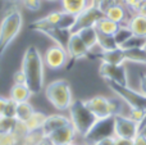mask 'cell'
Listing matches in <instances>:
<instances>
[{
	"instance_id": "obj_1",
	"label": "cell",
	"mask_w": 146,
	"mask_h": 145,
	"mask_svg": "<svg viewBox=\"0 0 146 145\" xmlns=\"http://www.w3.org/2000/svg\"><path fill=\"white\" fill-rule=\"evenodd\" d=\"M44 58L36 46H28L23 54L21 69L26 74V85L32 94H38L44 85Z\"/></svg>"
},
{
	"instance_id": "obj_2",
	"label": "cell",
	"mask_w": 146,
	"mask_h": 145,
	"mask_svg": "<svg viewBox=\"0 0 146 145\" xmlns=\"http://www.w3.org/2000/svg\"><path fill=\"white\" fill-rule=\"evenodd\" d=\"M68 110L69 120H71V123L74 127L77 135L85 139V136L90 132L94 125L98 122V118L92 114V112L86 107L85 102L82 100H73Z\"/></svg>"
},
{
	"instance_id": "obj_3",
	"label": "cell",
	"mask_w": 146,
	"mask_h": 145,
	"mask_svg": "<svg viewBox=\"0 0 146 145\" xmlns=\"http://www.w3.org/2000/svg\"><path fill=\"white\" fill-rule=\"evenodd\" d=\"M45 95L50 104L58 110H68L73 103L71 86L66 80H55L50 82L45 89Z\"/></svg>"
},
{
	"instance_id": "obj_4",
	"label": "cell",
	"mask_w": 146,
	"mask_h": 145,
	"mask_svg": "<svg viewBox=\"0 0 146 145\" xmlns=\"http://www.w3.org/2000/svg\"><path fill=\"white\" fill-rule=\"evenodd\" d=\"M23 25V18L19 10L13 9L5 14L0 23V58L9 44L17 37Z\"/></svg>"
},
{
	"instance_id": "obj_5",
	"label": "cell",
	"mask_w": 146,
	"mask_h": 145,
	"mask_svg": "<svg viewBox=\"0 0 146 145\" xmlns=\"http://www.w3.org/2000/svg\"><path fill=\"white\" fill-rule=\"evenodd\" d=\"M109 87L111 89V91L119 96L123 102H126L131 108H139V109L146 110V96L141 92L136 91V90L129 89L126 85H119L115 82L108 81Z\"/></svg>"
},
{
	"instance_id": "obj_6",
	"label": "cell",
	"mask_w": 146,
	"mask_h": 145,
	"mask_svg": "<svg viewBox=\"0 0 146 145\" xmlns=\"http://www.w3.org/2000/svg\"><path fill=\"white\" fill-rule=\"evenodd\" d=\"M141 125L127 116H114V136L133 140L140 134Z\"/></svg>"
},
{
	"instance_id": "obj_7",
	"label": "cell",
	"mask_w": 146,
	"mask_h": 145,
	"mask_svg": "<svg viewBox=\"0 0 146 145\" xmlns=\"http://www.w3.org/2000/svg\"><path fill=\"white\" fill-rule=\"evenodd\" d=\"M114 136V116L104 120H98V122L94 125L90 132L85 136V140L87 144H94L95 141L101 140L104 138Z\"/></svg>"
},
{
	"instance_id": "obj_8",
	"label": "cell",
	"mask_w": 146,
	"mask_h": 145,
	"mask_svg": "<svg viewBox=\"0 0 146 145\" xmlns=\"http://www.w3.org/2000/svg\"><path fill=\"white\" fill-rule=\"evenodd\" d=\"M69 55L67 49L60 45L50 46L44 54V63L50 69H60L67 64Z\"/></svg>"
},
{
	"instance_id": "obj_9",
	"label": "cell",
	"mask_w": 146,
	"mask_h": 145,
	"mask_svg": "<svg viewBox=\"0 0 146 145\" xmlns=\"http://www.w3.org/2000/svg\"><path fill=\"white\" fill-rule=\"evenodd\" d=\"M101 17H104V14L99 10L98 7L86 8L82 13H80V14L77 15L76 23L72 28V32H78V31L82 30V28L95 26V23L98 22Z\"/></svg>"
},
{
	"instance_id": "obj_10",
	"label": "cell",
	"mask_w": 146,
	"mask_h": 145,
	"mask_svg": "<svg viewBox=\"0 0 146 145\" xmlns=\"http://www.w3.org/2000/svg\"><path fill=\"white\" fill-rule=\"evenodd\" d=\"M77 136L78 135L76 132L74 127L72 126V123H68V125L63 126V127L46 135V138L50 140V143L53 145H67L74 143Z\"/></svg>"
},
{
	"instance_id": "obj_11",
	"label": "cell",
	"mask_w": 146,
	"mask_h": 145,
	"mask_svg": "<svg viewBox=\"0 0 146 145\" xmlns=\"http://www.w3.org/2000/svg\"><path fill=\"white\" fill-rule=\"evenodd\" d=\"M99 72L106 81L115 82L119 85H126V68L123 64L122 66H113V64L101 62Z\"/></svg>"
},
{
	"instance_id": "obj_12",
	"label": "cell",
	"mask_w": 146,
	"mask_h": 145,
	"mask_svg": "<svg viewBox=\"0 0 146 145\" xmlns=\"http://www.w3.org/2000/svg\"><path fill=\"white\" fill-rule=\"evenodd\" d=\"M66 49H67V53H68L69 58H72V59L85 58V57H87L88 51H90L77 32L71 33L68 41H67Z\"/></svg>"
},
{
	"instance_id": "obj_13",
	"label": "cell",
	"mask_w": 146,
	"mask_h": 145,
	"mask_svg": "<svg viewBox=\"0 0 146 145\" xmlns=\"http://www.w3.org/2000/svg\"><path fill=\"white\" fill-rule=\"evenodd\" d=\"M62 10L73 15H78L86 8L96 7V0H60Z\"/></svg>"
},
{
	"instance_id": "obj_14",
	"label": "cell",
	"mask_w": 146,
	"mask_h": 145,
	"mask_svg": "<svg viewBox=\"0 0 146 145\" xmlns=\"http://www.w3.org/2000/svg\"><path fill=\"white\" fill-rule=\"evenodd\" d=\"M71 123L69 116H64V114H51L46 117V121L42 126V131L45 135H49L50 132L58 130V128L63 127V126Z\"/></svg>"
},
{
	"instance_id": "obj_15",
	"label": "cell",
	"mask_w": 146,
	"mask_h": 145,
	"mask_svg": "<svg viewBox=\"0 0 146 145\" xmlns=\"http://www.w3.org/2000/svg\"><path fill=\"white\" fill-rule=\"evenodd\" d=\"M100 59L104 63L113 64V66H122L127 61L126 51L122 50L121 48H117L114 50H109V51H103L100 55Z\"/></svg>"
},
{
	"instance_id": "obj_16",
	"label": "cell",
	"mask_w": 146,
	"mask_h": 145,
	"mask_svg": "<svg viewBox=\"0 0 146 145\" xmlns=\"http://www.w3.org/2000/svg\"><path fill=\"white\" fill-rule=\"evenodd\" d=\"M32 95L33 94L31 92V90L28 89L27 85H15L14 84L9 91V99H12L13 102L19 104V103L28 102Z\"/></svg>"
},
{
	"instance_id": "obj_17",
	"label": "cell",
	"mask_w": 146,
	"mask_h": 145,
	"mask_svg": "<svg viewBox=\"0 0 146 145\" xmlns=\"http://www.w3.org/2000/svg\"><path fill=\"white\" fill-rule=\"evenodd\" d=\"M127 26L131 30L132 35L140 36V37H146V17H144V15L133 14L129 18Z\"/></svg>"
},
{
	"instance_id": "obj_18",
	"label": "cell",
	"mask_w": 146,
	"mask_h": 145,
	"mask_svg": "<svg viewBox=\"0 0 146 145\" xmlns=\"http://www.w3.org/2000/svg\"><path fill=\"white\" fill-rule=\"evenodd\" d=\"M119 26L121 25L113 22L111 19L106 18L105 15L101 17L100 19L95 23V28H96V31H98V33H103V35H109V36L115 35L118 28H119Z\"/></svg>"
},
{
	"instance_id": "obj_19",
	"label": "cell",
	"mask_w": 146,
	"mask_h": 145,
	"mask_svg": "<svg viewBox=\"0 0 146 145\" xmlns=\"http://www.w3.org/2000/svg\"><path fill=\"white\" fill-rule=\"evenodd\" d=\"M77 33L80 35V37L82 39L83 43L86 44L88 50H91V49L98 44V31H96L95 26L82 28V30H80ZM88 53H90V51H88Z\"/></svg>"
},
{
	"instance_id": "obj_20",
	"label": "cell",
	"mask_w": 146,
	"mask_h": 145,
	"mask_svg": "<svg viewBox=\"0 0 146 145\" xmlns=\"http://www.w3.org/2000/svg\"><path fill=\"white\" fill-rule=\"evenodd\" d=\"M46 117H48V116H46L45 113L35 110V112L32 113V116L30 117V120L26 122L28 131L42 130V126H44V123H45V121H46Z\"/></svg>"
},
{
	"instance_id": "obj_21",
	"label": "cell",
	"mask_w": 146,
	"mask_h": 145,
	"mask_svg": "<svg viewBox=\"0 0 146 145\" xmlns=\"http://www.w3.org/2000/svg\"><path fill=\"white\" fill-rule=\"evenodd\" d=\"M35 112V109L32 108V105L28 102L26 103H19L17 105V112H15V118L19 122H27L30 120V117L32 116V113Z\"/></svg>"
},
{
	"instance_id": "obj_22",
	"label": "cell",
	"mask_w": 146,
	"mask_h": 145,
	"mask_svg": "<svg viewBox=\"0 0 146 145\" xmlns=\"http://www.w3.org/2000/svg\"><path fill=\"white\" fill-rule=\"evenodd\" d=\"M98 45H99V48H100L103 51L114 50V49L118 48L114 36L103 35V33H98Z\"/></svg>"
},
{
	"instance_id": "obj_23",
	"label": "cell",
	"mask_w": 146,
	"mask_h": 145,
	"mask_svg": "<svg viewBox=\"0 0 146 145\" xmlns=\"http://www.w3.org/2000/svg\"><path fill=\"white\" fill-rule=\"evenodd\" d=\"M15 123H17L15 117H8V116L1 114L0 116V132H12Z\"/></svg>"
},
{
	"instance_id": "obj_24",
	"label": "cell",
	"mask_w": 146,
	"mask_h": 145,
	"mask_svg": "<svg viewBox=\"0 0 146 145\" xmlns=\"http://www.w3.org/2000/svg\"><path fill=\"white\" fill-rule=\"evenodd\" d=\"M131 36H132V32H131V30L128 28V26H119L117 33L114 35V39H115V41H117L118 48L122 45V44L126 43Z\"/></svg>"
},
{
	"instance_id": "obj_25",
	"label": "cell",
	"mask_w": 146,
	"mask_h": 145,
	"mask_svg": "<svg viewBox=\"0 0 146 145\" xmlns=\"http://www.w3.org/2000/svg\"><path fill=\"white\" fill-rule=\"evenodd\" d=\"M0 145H21V141L13 132H4L0 136Z\"/></svg>"
},
{
	"instance_id": "obj_26",
	"label": "cell",
	"mask_w": 146,
	"mask_h": 145,
	"mask_svg": "<svg viewBox=\"0 0 146 145\" xmlns=\"http://www.w3.org/2000/svg\"><path fill=\"white\" fill-rule=\"evenodd\" d=\"M118 3H121V0H100V1H98L96 7L99 8V10H100L103 14H105L111 7H114V5L118 4Z\"/></svg>"
},
{
	"instance_id": "obj_27",
	"label": "cell",
	"mask_w": 146,
	"mask_h": 145,
	"mask_svg": "<svg viewBox=\"0 0 146 145\" xmlns=\"http://www.w3.org/2000/svg\"><path fill=\"white\" fill-rule=\"evenodd\" d=\"M17 103L13 102L12 99L8 98V103H7V107H5V110L3 114L8 116V117H15V112H17Z\"/></svg>"
},
{
	"instance_id": "obj_28",
	"label": "cell",
	"mask_w": 146,
	"mask_h": 145,
	"mask_svg": "<svg viewBox=\"0 0 146 145\" xmlns=\"http://www.w3.org/2000/svg\"><path fill=\"white\" fill-rule=\"evenodd\" d=\"M21 1H22L23 7L32 12H36L41 8V0H21Z\"/></svg>"
},
{
	"instance_id": "obj_29",
	"label": "cell",
	"mask_w": 146,
	"mask_h": 145,
	"mask_svg": "<svg viewBox=\"0 0 146 145\" xmlns=\"http://www.w3.org/2000/svg\"><path fill=\"white\" fill-rule=\"evenodd\" d=\"M13 82L15 85H26V74L22 69L15 71V73L13 74Z\"/></svg>"
},
{
	"instance_id": "obj_30",
	"label": "cell",
	"mask_w": 146,
	"mask_h": 145,
	"mask_svg": "<svg viewBox=\"0 0 146 145\" xmlns=\"http://www.w3.org/2000/svg\"><path fill=\"white\" fill-rule=\"evenodd\" d=\"M91 145H114V136H109V138H104L101 140L95 141Z\"/></svg>"
},
{
	"instance_id": "obj_31",
	"label": "cell",
	"mask_w": 146,
	"mask_h": 145,
	"mask_svg": "<svg viewBox=\"0 0 146 145\" xmlns=\"http://www.w3.org/2000/svg\"><path fill=\"white\" fill-rule=\"evenodd\" d=\"M114 145H133V140L123 138H115L114 136Z\"/></svg>"
},
{
	"instance_id": "obj_32",
	"label": "cell",
	"mask_w": 146,
	"mask_h": 145,
	"mask_svg": "<svg viewBox=\"0 0 146 145\" xmlns=\"http://www.w3.org/2000/svg\"><path fill=\"white\" fill-rule=\"evenodd\" d=\"M133 145H146V138L144 135H141V134H139L133 139Z\"/></svg>"
},
{
	"instance_id": "obj_33",
	"label": "cell",
	"mask_w": 146,
	"mask_h": 145,
	"mask_svg": "<svg viewBox=\"0 0 146 145\" xmlns=\"http://www.w3.org/2000/svg\"><path fill=\"white\" fill-rule=\"evenodd\" d=\"M135 14H140V15H144V17H146V0L139 5V8H137V10H136V13H135Z\"/></svg>"
},
{
	"instance_id": "obj_34",
	"label": "cell",
	"mask_w": 146,
	"mask_h": 145,
	"mask_svg": "<svg viewBox=\"0 0 146 145\" xmlns=\"http://www.w3.org/2000/svg\"><path fill=\"white\" fill-rule=\"evenodd\" d=\"M7 103H8V99H7V98L0 96V116L4 113L5 107H7Z\"/></svg>"
},
{
	"instance_id": "obj_35",
	"label": "cell",
	"mask_w": 146,
	"mask_h": 145,
	"mask_svg": "<svg viewBox=\"0 0 146 145\" xmlns=\"http://www.w3.org/2000/svg\"><path fill=\"white\" fill-rule=\"evenodd\" d=\"M141 92L146 96V76H144V78L141 81Z\"/></svg>"
},
{
	"instance_id": "obj_36",
	"label": "cell",
	"mask_w": 146,
	"mask_h": 145,
	"mask_svg": "<svg viewBox=\"0 0 146 145\" xmlns=\"http://www.w3.org/2000/svg\"><path fill=\"white\" fill-rule=\"evenodd\" d=\"M140 134H141V135H144L145 138H146V121L141 125V128H140Z\"/></svg>"
},
{
	"instance_id": "obj_37",
	"label": "cell",
	"mask_w": 146,
	"mask_h": 145,
	"mask_svg": "<svg viewBox=\"0 0 146 145\" xmlns=\"http://www.w3.org/2000/svg\"><path fill=\"white\" fill-rule=\"evenodd\" d=\"M142 50L145 51V54H146V40H145V44H144V46H142Z\"/></svg>"
},
{
	"instance_id": "obj_38",
	"label": "cell",
	"mask_w": 146,
	"mask_h": 145,
	"mask_svg": "<svg viewBox=\"0 0 146 145\" xmlns=\"http://www.w3.org/2000/svg\"><path fill=\"white\" fill-rule=\"evenodd\" d=\"M46 1H58V0H46Z\"/></svg>"
},
{
	"instance_id": "obj_39",
	"label": "cell",
	"mask_w": 146,
	"mask_h": 145,
	"mask_svg": "<svg viewBox=\"0 0 146 145\" xmlns=\"http://www.w3.org/2000/svg\"><path fill=\"white\" fill-rule=\"evenodd\" d=\"M67 145H77L76 143H72V144H67Z\"/></svg>"
},
{
	"instance_id": "obj_40",
	"label": "cell",
	"mask_w": 146,
	"mask_h": 145,
	"mask_svg": "<svg viewBox=\"0 0 146 145\" xmlns=\"http://www.w3.org/2000/svg\"><path fill=\"white\" fill-rule=\"evenodd\" d=\"M139 1H140V3H144V1H145V0H139Z\"/></svg>"
},
{
	"instance_id": "obj_41",
	"label": "cell",
	"mask_w": 146,
	"mask_h": 145,
	"mask_svg": "<svg viewBox=\"0 0 146 145\" xmlns=\"http://www.w3.org/2000/svg\"><path fill=\"white\" fill-rule=\"evenodd\" d=\"M98 1H100V0H96V4H98Z\"/></svg>"
},
{
	"instance_id": "obj_42",
	"label": "cell",
	"mask_w": 146,
	"mask_h": 145,
	"mask_svg": "<svg viewBox=\"0 0 146 145\" xmlns=\"http://www.w3.org/2000/svg\"><path fill=\"white\" fill-rule=\"evenodd\" d=\"M0 136H1V132H0Z\"/></svg>"
},
{
	"instance_id": "obj_43",
	"label": "cell",
	"mask_w": 146,
	"mask_h": 145,
	"mask_svg": "<svg viewBox=\"0 0 146 145\" xmlns=\"http://www.w3.org/2000/svg\"><path fill=\"white\" fill-rule=\"evenodd\" d=\"M86 145H90V144H86Z\"/></svg>"
}]
</instances>
